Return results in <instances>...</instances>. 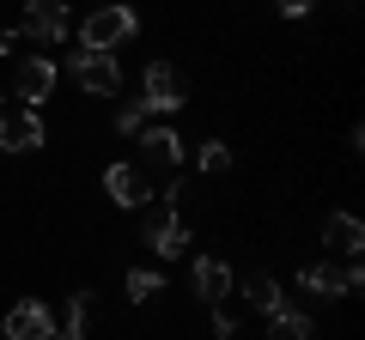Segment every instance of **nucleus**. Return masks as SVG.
Segmentation results:
<instances>
[{
  "label": "nucleus",
  "instance_id": "nucleus-1",
  "mask_svg": "<svg viewBox=\"0 0 365 340\" xmlns=\"http://www.w3.org/2000/svg\"><path fill=\"white\" fill-rule=\"evenodd\" d=\"M134 31H140V13L110 0V6H91V13H86V25H79V49H104V55H116L122 43L134 37Z\"/></svg>",
  "mask_w": 365,
  "mask_h": 340
},
{
  "label": "nucleus",
  "instance_id": "nucleus-2",
  "mask_svg": "<svg viewBox=\"0 0 365 340\" xmlns=\"http://www.w3.org/2000/svg\"><path fill=\"white\" fill-rule=\"evenodd\" d=\"M304 292H317V298H353V292L365 286V267L359 262H311L299 274Z\"/></svg>",
  "mask_w": 365,
  "mask_h": 340
},
{
  "label": "nucleus",
  "instance_id": "nucleus-3",
  "mask_svg": "<svg viewBox=\"0 0 365 340\" xmlns=\"http://www.w3.org/2000/svg\"><path fill=\"white\" fill-rule=\"evenodd\" d=\"M67 67H73V79L91 97H116L122 92V67H116V55H104V49H73Z\"/></svg>",
  "mask_w": 365,
  "mask_h": 340
},
{
  "label": "nucleus",
  "instance_id": "nucleus-4",
  "mask_svg": "<svg viewBox=\"0 0 365 340\" xmlns=\"http://www.w3.org/2000/svg\"><path fill=\"white\" fill-rule=\"evenodd\" d=\"M55 61L49 55H31V61H19V73H13V97H19V110H31V116H37L43 104H49L55 97Z\"/></svg>",
  "mask_w": 365,
  "mask_h": 340
},
{
  "label": "nucleus",
  "instance_id": "nucleus-5",
  "mask_svg": "<svg viewBox=\"0 0 365 340\" xmlns=\"http://www.w3.org/2000/svg\"><path fill=\"white\" fill-rule=\"evenodd\" d=\"M189 104V92H182V79L170 61H153L146 67V92H140V110L146 116H177V110Z\"/></svg>",
  "mask_w": 365,
  "mask_h": 340
},
{
  "label": "nucleus",
  "instance_id": "nucleus-6",
  "mask_svg": "<svg viewBox=\"0 0 365 340\" xmlns=\"http://www.w3.org/2000/svg\"><path fill=\"white\" fill-rule=\"evenodd\" d=\"M0 328H6V340H55V310L43 298H19Z\"/></svg>",
  "mask_w": 365,
  "mask_h": 340
},
{
  "label": "nucleus",
  "instance_id": "nucleus-7",
  "mask_svg": "<svg viewBox=\"0 0 365 340\" xmlns=\"http://www.w3.org/2000/svg\"><path fill=\"white\" fill-rule=\"evenodd\" d=\"M19 37L31 43H61L67 37V0H31L19 18Z\"/></svg>",
  "mask_w": 365,
  "mask_h": 340
},
{
  "label": "nucleus",
  "instance_id": "nucleus-8",
  "mask_svg": "<svg viewBox=\"0 0 365 340\" xmlns=\"http://www.w3.org/2000/svg\"><path fill=\"white\" fill-rule=\"evenodd\" d=\"M146 243H153V255H158V262H182V249L195 243V237H189V225H182V213L170 207V213H158V219L146 225Z\"/></svg>",
  "mask_w": 365,
  "mask_h": 340
},
{
  "label": "nucleus",
  "instance_id": "nucleus-9",
  "mask_svg": "<svg viewBox=\"0 0 365 340\" xmlns=\"http://www.w3.org/2000/svg\"><path fill=\"white\" fill-rule=\"evenodd\" d=\"M140 164L177 176V164H182V134H177V128H140Z\"/></svg>",
  "mask_w": 365,
  "mask_h": 340
},
{
  "label": "nucleus",
  "instance_id": "nucleus-10",
  "mask_svg": "<svg viewBox=\"0 0 365 340\" xmlns=\"http://www.w3.org/2000/svg\"><path fill=\"white\" fill-rule=\"evenodd\" d=\"M104 195L116 201V207H146V201H153V183H146L140 164H110L104 170Z\"/></svg>",
  "mask_w": 365,
  "mask_h": 340
},
{
  "label": "nucleus",
  "instance_id": "nucleus-11",
  "mask_svg": "<svg viewBox=\"0 0 365 340\" xmlns=\"http://www.w3.org/2000/svg\"><path fill=\"white\" fill-rule=\"evenodd\" d=\"M43 140H49V134H43V116H31V110L0 116V152H37Z\"/></svg>",
  "mask_w": 365,
  "mask_h": 340
},
{
  "label": "nucleus",
  "instance_id": "nucleus-12",
  "mask_svg": "<svg viewBox=\"0 0 365 340\" xmlns=\"http://www.w3.org/2000/svg\"><path fill=\"white\" fill-rule=\"evenodd\" d=\"M323 243L335 249V255H347V262H359V249H365V225L353 219V213H329V219H323Z\"/></svg>",
  "mask_w": 365,
  "mask_h": 340
},
{
  "label": "nucleus",
  "instance_id": "nucleus-13",
  "mask_svg": "<svg viewBox=\"0 0 365 340\" xmlns=\"http://www.w3.org/2000/svg\"><path fill=\"white\" fill-rule=\"evenodd\" d=\"M195 298L201 304H225L232 298V267H225L220 255H201L195 262Z\"/></svg>",
  "mask_w": 365,
  "mask_h": 340
},
{
  "label": "nucleus",
  "instance_id": "nucleus-14",
  "mask_svg": "<svg viewBox=\"0 0 365 340\" xmlns=\"http://www.w3.org/2000/svg\"><path fill=\"white\" fill-rule=\"evenodd\" d=\"M244 298H250V310H262V316H280V310H292L274 274H250V280H244Z\"/></svg>",
  "mask_w": 365,
  "mask_h": 340
},
{
  "label": "nucleus",
  "instance_id": "nucleus-15",
  "mask_svg": "<svg viewBox=\"0 0 365 340\" xmlns=\"http://www.w3.org/2000/svg\"><path fill=\"white\" fill-rule=\"evenodd\" d=\"M86 328H91V292H73L67 316L55 322V340H86Z\"/></svg>",
  "mask_w": 365,
  "mask_h": 340
},
{
  "label": "nucleus",
  "instance_id": "nucleus-16",
  "mask_svg": "<svg viewBox=\"0 0 365 340\" xmlns=\"http://www.w3.org/2000/svg\"><path fill=\"white\" fill-rule=\"evenodd\" d=\"M268 340H317V328H311V316L280 310V316H268Z\"/></svg>",
  "mask_w": 365,
  "mask_h": 340
},
{
  "label": "nucleus",
  "instance_id": "nucleus-17",
  "mask_svg": "<svg viewBox=\"0 0 365 340\" xmlns=\"http://www.w3.org/2000/svg\"><path fill=\"white\" fill-rule=\"evenodd\" d=\"M195 164L207 170V176H225V170H232V146H225V140H201Z\"/></svg>",
  "mask_w": 365,
  "mask_h": 340
},
{
  "label": "nucleus",
  "instance_id": "nucleus-18",
  "mask_svg": "<svg viewBox=\"0 0 365 340\" xmlns=\"http://www.w3.org/2000/svg\"><path fill=\"white\" fill-rule=\"evenodd\" d=\"M158 292H165V280H158L153 267H128V298L134 304H153Z\"/></svg>",
  "mask_w": 365,
  "mask_h": 340
},
{
  "label": "nucleus",
  "instance_id": "nucleus-19",
  "mask_svg": "<svg viewBox=\"0 0 365 340\" xmlns=\"http://www.w3.org/2000/svg\"><path fill=\"white\" fill-rule=\"evenodd\" d=\"M116 128H122V134H140V128H146V110H140V97L116 110Z\"/></svg>",
  "mask_w": 365,
  "mask_h": 340
},
{
  "label": "nucleus",
  "instance_id": "nucleus-20",
  "mask_svg": "<svg viewBox=\"0 0 365 340\" xmlns=\"http://www.w3.org/2000/svg\"><path fill=\"white\" fill-rule=\"evenodd\" d=\"M213 334H220V340H232V334H237V316L225 310V304H213Z\"/></svg>",
  "mask_w": 365,
  "mask_h": 340
},
{
  "label": "nucleus",
  "instance_id": "nucleus-21",
  "mask_svg": "<svg viewBox=\"0 0 365 340\" xmlns=\"http://www.w3.org/2000/svg\"><path fill=\"white\" fill-rule=\"evenodd\" d=\"M274 6H280V13H287V18H304V13H311V6H317V0H274Z\"/></svg>",
  "mask_w": 365,
  "mask_h": 340
},
{
  "label": "nucleus",
  "instance_id": "nucleus-22",
  "mask_svg": "<svg viewBox=\"0 0 365 340\" xmlns=\"http://www.w3.org/2000/svg\"><path fill=\"white\" fill-rule=\"evenodd\" d=\"M13 43H19V31H0V55H6V49H13Z\"/></svg>",
  "mask_w": 365,
  "mask_h": 340
}]
</instances>
